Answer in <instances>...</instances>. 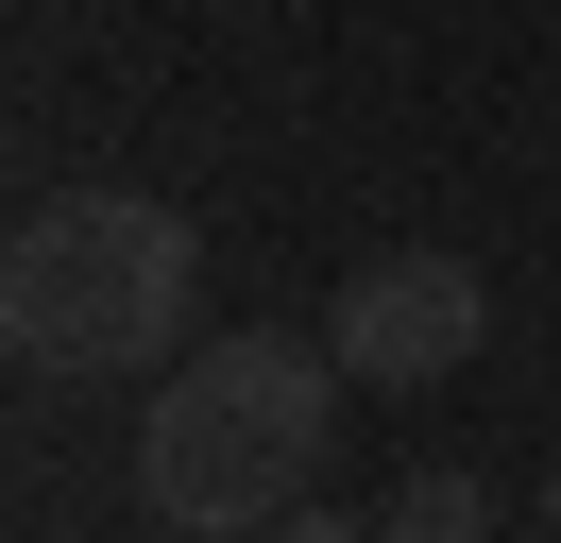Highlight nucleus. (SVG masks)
Wrapping results in <instances>:
<instances>
[{
	"label": "nucleus",
	"mask_w": 561,
	"mask_h": 543,
	"mask_svg": "<svg viewBox=\"0 0 561 543\" xmlns=\"http://www.w3.org/2000/svg\"><path fill=\"white\" fill-rule=\"evenodd\" d=\"M0 339L35 373H171L205 339V238L153 187H51L0 238Z\"/></svg>",
	"instance_id": "nucleus-2"
},
{
	"label": "nucleus",
	"mask_w": 561,
	"mask_h": 543,
	"mask_svg": "<svg viewBox=\"0 0 561 543\" xmlns=\"http://www.w3.org/2000/svg\"><path fill=\"white\" fill-rule=\"evenodd\" d=\"M341 391H357V373L323 357V339H289V323L187 339V357L153 373V407H137V493H153V527L255 543L273 509H307L323 441H341Z\"/></svg>",
	"instance_id": "nucleus-1"
},
{
	"label": "nucleus",
	"mask_w": 561,
	"mask_h": 543,
	"mask_svg": "<svg viewBox=\"0 0 561 543\" xmlns=\"http://www.w3.org/2000/svg\"><path fill=\"white\" fill-rule=\"evenodd\" d=\"M527 527H561V459H545V509H527Z\"/></svg>",
	"instance_id": "nucleus-6"
},
{
	"label": "nucleus",
	"mask_w": 561,
	"mask_h": 543,
	"mask_svg": "<svg viewBox=\"0 0 561 543\" xmlns=\"http://www.w3.org/2000/svg\"><path fill=\"white\" fill-rule=\"evenodd\" d=\"M493 339V289H477V255H357L341 289H323V357L357 373V391H443L459 357Z\"/></svg>",
	"instance_id": "nucleus-3"
},
{
	"label": "nucleus",
	"mask_w": 561,
	"mask_h": 543,
	"mask_svg": "<svg viewBox=\"0 0 561 543\" xmlns=\"http://www.w3.org/2000/svg\"><path fill=\"white\" fill-rule=\"evenodd\" d=\"M527 543H561V527H527Z\"/></svg>",
	"instance_id": "nucleus-7"
},
{
	"label": "nucleus",
	"mask_w": 561,
	"mask_h": 543,
	"mask_svg": "<svg viewBox=\"0 0 561 543\" xmlns=\"http://www.w3.org/2000/svg\"><path fill=\"white\" fill-rule=\"evenodd\" d=\"M375 543H511V509H493V475H459V459H425L409 493L375 509Z\"/></svg>",
	"instance_id": "nucleus-4"
},
{
	"label": "nucleus",
	"mask_w": 561,
	"mask_h": 543,
	"mask_svg": "<svg viewBox=\"0 0 561 543\" xmlns=\"http://www.w3.org/2000/svg\"><path fill=\"white\" fill-rule=\"evenodd\" d=\"M255 543H375V527H341V509H273Z\"/></svg>",
	"instance_id": "nucleus-5"
}]
</instances>
